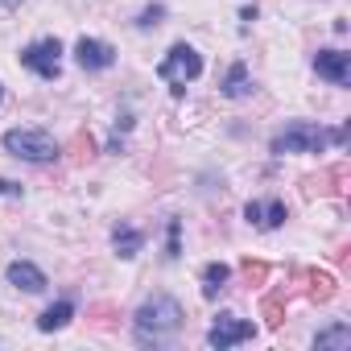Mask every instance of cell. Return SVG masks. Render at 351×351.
Returning <instances> with one entry per match:
<instances>
[{
  "label": "cell",
  "mask_w": 351,
  "mask_h": 351,
  "mask_svg": "<svg viewBox=\"0 0 351 351\" xmlns=\"http://www.w3.org/2000/svg\"><path fill=\"white\" fill-rule=\"evenodd\" d=\"M182 302L169 293H153L136 314H132V335L141 347H165L173 335L182 330Z\"/></svg>",
  "instance_id": "obj_1"
},
{
  "label": "cell",
  "mask_w": 351,
  "mask_h": 351,
  "mask_svg": "<svg viewBox=\"0 0 351 351\" xmlns=\"http://www.w3.org/2000/svg\"><path fill=\"white\" fill-rule=\"evenodd\" d=\"M343 141H347V128L326 132V128H318L310 120H293L273 136V153L277 157H285V153H322L326 145H343Z\"/></svg>",
  "instance_id": "obj_2"
},
{
  "label": "cell",
  "mask_w": 351,
  "mask_h": 351,
  "mask_svg": "<svg viewBox=\"0 0 351 351\" xmlns=\"http://www.w3.org/2000/svg\"><path fill=\"white\" fill-rule=\"evenodd\" d=\"M157 75L173 87V95H182L186 83H195V79L203 75V54H199L195 46L178 42V46H169V54L157 62Z\"/></svg>",
  "instance_id": "obj_3"
},
{
  "label": "cell",
  "mask_w": 351,
  "mask_h": 351,
  "mask_svg": "<svg viewBox=\"0 0 351 351\" xmlns=\"http://www.w3.org/2000/svg\"><path fill=\"white\" fill-rule=\"evenodd\" d=\"M5 149L21 161H34V165H46L58 157V141L42 128H9L5 132Z\"/></svg>",
  "instance_id": "obj_4"
},
{
  "label": "cell",
  "mask_w": 351,
  "mask_h": 351,
  "mask_svg": "<svg viewBox=\"0 0 351 351\" xmlns=\"http://www.w3.org/2000/svg\"><path fill=\"white\" fill-rule=\"evenodd\" d=\"M21 66L34 71L38 79H58V71H62V46H58V38L29 42V46L21 50Z\"/></svg>",
  "instance_id": "obj_5"
},
{
  "label": "cell",
  "mask_w": 351,
  "mask_h": 351,
  "mask_svg": "<svg viewBox=\"0 0 351 351\" xmlns=\"http://www.w3.org/2000/svg\"><path fill=\"white\" fill-rule=\"evenodd\" d=\"M252 335H256V326H252V322L232 318V314H219V322L207 330V343H211L215 351H228V347H236V343H248Z\"/></svg>",
  "instance_id": "obj_6"
},
{
  "label": "cell",
  "mask_w": 351,
  "mask_h": 351,
  "mask_svg": "<svg viewBox=\"0 0 351 351\" xmlns=\"http://www.w3.org/2000/svg\"><path fill=\"white\" fill-rule=\"evenodd\" d=\"M75 62L83 71H108L116 62V50L108 42H99V38H79L75 42Z\"/></svg>",
  "instance_id": "obj_7"
},
{
  "label": "cell",
  "mask_w": 351,
  "mask_h": 351,
  "mask_svg": "<svg viewBox=\"0 0 351 351\" xmlns=\"http://www.w3.org/2000/svg\"><path fill=\"white\" fill-rule=\"evenodd\" d=\"M314 71H318L326 83L347 87V83H351V54H343V50H318V54H314Z\"/></svg>",
  "instance_id": "obj_8"
},
{
  "label": "cell",
  "mask_w": 351,
  "mask_h": 351,
  "mask_svg": "<svg viewBox=\"0 0 351 351\" xmlns=\"http://www.w3.org/2000/svg\"><path fill=\"white\" fill-rule=\"evenodd\" d=\"M5 277H9V285H17V289H25V293H42V289H46V273H42L38 265H29V261H13Z\"/></svg>",
  "instance_id": "obj_9"
},
{
  "label": "cell",
  "mask_w": 351,
  "mask_h": 351,
  "mask_svg": "<svg viewBox=\"0 0 351 351\" xmlns=\"http://www.w3.org/2000/svg\"><path fill=\"white\" fill-rule=\"evenodd\" d=\"M219 87H223V95H228V99H244V95L252 91V75H248V66H244V62H232Z\"/></svg>",
  "instance_id": "obj_10"
},
{
  "label": "cell",
  "mask_w": 351,
  "mask_h": 351,
  "mask_svg": "<svg viewBox=\"0 0 351 351\" xmlns=\"http://www.w3.org/2000/svg\"><path fill=\"white\" fill-rule=\"evenodd\" d=\"M71 318H75V302H71V298H62V302H54V306H46V310H42L38 330H46V335H50V330H62Z\"/></svg>",
  "instance_id": "obj_11"
},
{
  "label": "cell",
  "mask_w": 351,
  "mask_h": 351,
  "mask_svg": "<svg viewBox=\"0 0 351 351\" xmlns=\"http://www.w3.org/2000/svg\"><path fill=\"white\" fill-rule=\"evenodd\" d=\"M314 347L318 351H351V326L347 322H335V326L318 330L314 335Z\"/></svg>",
  "instance_id": "obj_12"
},
{
  "label": "cell",
  "mask_w": 351,
  "mask_h": 351,
  "mask_svg": "<svg viewBox=\"0 0 351 351\" xmlns=\"http://www.w3.org/2000/svg\"><path fill=\"white\" fill-rule=\"evenodd\" d=\"M112 244H116V252H120L124 261H132V256L145 248V232H136V228H124V223H120V228L112 232Z\"/></svg>",
  "instance_id": "obj_13"
},
{
  "label": "cell",
  "mask_w": 351,
  "mask_h": 351,
  "mask_svg": "<svg viewBox=\"0 0 351 351\" xmlns=\"http://www.w3.org/2000/svg\"><path fill=\"white\" fill-rule=\"evenodd\" d=\"M228 277H232L228 265H207V269H203V298H215V293L228 285Z\"/></svg>",
  "instance_id": "obj_14"
},
{
  "label": "cell",
  "mask_w": 351,
  "mask_h": 351,
  "mask_svg": "<svg viewBox=\"0 0 351 351\" xmlns=\"http://www.w3.org/2000/svg\"><path fill=\"white\" fill-rule=\"evenodd\" d=\"M281 223H285V203H281V199H273L269 207H261L256 228H281Z\"/></svg>",
  "instance_id": "obj_15"
},
{
  "label": "cell",
  "mask_w": 351,
  "mask_h": 351,
  "mask_svg": "<svg viewBox=\"0 0 351 351\" xmlns=\"http://www.w3.org/2000/svg\"><path fill=\"white\" fill-rule=\"evenodd\" d=\"M169 261L178 256V219H169V252H165Z\"/></svg>",
  "instance_id": "obj_16"
},
{
  "label": "cell",
  "mask_w": 351,
  "mask_h": 351,
  "mask_svg": "<svg viewBox=\"0 0 351 351\" xmlns=\"http://www.w3.org/2000/svg\"><path fill=\"white\" fill-rule=\"evenodd\" d=\"M157 17H161V9H145L136 25H141V29H149V25H157Z\"/></svg>",
  "instance_id": "obj_17"
},
{
  "label": "cell",
  "mask_w": 351,
  "mask_h": 351,
  "mask_svg": "<svg viewBox=\"0 0 351 351\" xmlns=\"http://www.w3.org/2000/svg\"><path fill=\"white\" fill-rule=\"evenodd\" d=\"M0 195H9V199H21V186L9 182V178H0Z\"/></svg>",
  "instance_id": "obj_18"
},
{
  "label": "cell",
  "mask_w": 351,
  "mask_h": 351,
  "mask_svg": "<svg viewBox=\"0 0 351 351\" xmlns=\"http://www.w3.org/2000/svg\"><path fill=\"white\" fill-rule=\"evenodd\" d=\"M0 5H5V9H17V5H21V0H0Z\"/></svg>",
  "instance_id": "obj_19"
},
{
  "label": "cell",
  "mask_w": 351,
  "mask_h": 351,
  "mask_svg": "<svg viewBox=\"0 0 351 351\" xmlns=\"http://www.w3.org/2000/svg\"><path fill=\"white\" fill-rule=\"evenodd\" d=\"M0 104H5V91H0Z\"/></svg>",
  "instance_id": "obj_20"
}]
</instances>
